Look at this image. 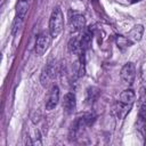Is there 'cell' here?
Returning <instances> with one entry per match:
<instances>
[{
  "mask_svg": "<svg viewBox=\"0 0 146 146\" xmlns=\"http://www.w3.org/2000/svg\"><path fill=\"white\" fill-rule=\"evenodd\" d=\"M64 27V16L59 7H55L49 19V33L51 38H57Z\"/></svg>",
  "mask_w": 146,
  "mask_h": 146,
  "instance_id": "6da1fadb",
  "label": "cell"
},
{
  "mask_svg": "<svg viewBox=\"0 0 146 146\" xmlns=\"http://www.w3.org/2000/svg\"><path fill=\"white\" fill-rule=\"evenodd\" d=\"M50 42H51L50 33H47V32L40 33L39 36L36 38V41H35V52H36V55L42 56L48 50V48L50 46Z\"/></svg>",
  "mask_w": 146,
  "mask_h": 146,
  "instance_id": "7a4b0ae2",
  "label": "cell"
},
{
  "mask_svg": "<svg viewBox=\"0 0 146 146\" xmlns=\"http://www.w3.org/2000/svg\"><path fill=\"white\" fill-rule=\"evenodd\" d=\"M121 79L123 81V83L128 84V86H131L135 78H136V66L133 63L129 62V63H125L123 65V67L121 68Z\"/></svg>",
  "mask_w": 146,
  "mask_h": 146,
  "instance_id": "3957f363",
  "label": "cell"
},
{
  "mask_svg": "<svg viewBox=\"0 0 146 146\" xmlns=\"http://www.w3.org/2000/svg\"><path fill=\"white\" fill-rule=\"evenodd\" d=\"M59 100V88L57 86H52L48 92L47 99H46V108L48 111L54 110Z\"/></svg>",
  "mask_w": 146,
  "mask_h": 146,
  "instance_id": "277c9868",
  "label": "cell"
},
{
  "mask_svg": "<svg viewBox=\"0 0 146 146\" xmlns=\"http://www.w3.org/2000/svg\"><path fill=\"white\" fill-rule=\"evenodd\" d=\"M56 75V66H55V63H49L42 71L41 73V78H40V81H41V84L43 87H47L49 84V82L55 78Z\"/></svg>",
  "mask_w": 146,
  "mask_h": 146,
  "instance_id": "5b68a950",
  "label": "cell"
},
{
  "mask_svg": "<svg viewBox=\"0 0 146 146\" xmlns=\"http://www.w3.org/2000/svg\"><path fill=\"white\" fill-rule=\"evenodd\" d=\"M76 107V98L73 92H67L63 99V108L66 114H72Z\"/></svg>",
  "mask_w": 146,
  "mask_h": 146,
  "instance_id": "8992f818",
  "label": "cell"
},
{
  "mask_svg": "<svg viewBox=\"0 0 146 146\" xmlns=\"http://www.w3.org/2000/svg\"><path fill=\"white\" fill-rule=\"evenodd\" d=\"M86 25V18L84 16L82 15H74L71 17L70 19V23H68V27H70V31L71 32H78V31H81Z\"/></svg>",
  "mask_w": 146,
  "mask_h": 146,
  "instance_id": "52a82bcc",
  "label": "cell"
},
{
  "mask_svg": "<svg viewBox=\"0 0 146 146\" xmlns=\"http://www.w3.org/2000/svg\"><path fill=\"white\" fill-rule=\"evenodd\" d=\"M136 99V94L132 89H125L121 92L120 95V100L122 104H125V105H132L133 102Z\"/></svg>",
  "mask_w": 146,
  "mask_h": 146,
  "instance_id": "ba28073f",
  "label": "cell"
},
{
  "mask_svg": "<svg viewBox=\"0 0 146 146\" xmlns=\"http://www.w3.org/2000/svg\"><path fill=\"white\" fill-rule=\"evenodd\" d=\"M144 34V26L141 24H138V25H135L132 27V30L129 32L128 34V38L132 41V42H138L141 40V36Z\"/></svg>",
  "mask_w": 146,
  "mask_h": 146,
  "instance_id": "9c48e42d",
  "label": "cell"
},
{
  "mask_svg": "<svg viewBox=\"0 0 146 146\" xmlns=\"http://www.w3.org/2000/svg\"><path fill=\"white\" fill-rule=\"evenodd\" d=\"M67 48H68V51L71 54H75V55H79L80 56L83 52V49L81 47V42L78 39H75V38H72L70 40V42L67 44Z\"/></svg>",
  "mask_w": 146,
  "mask_h": 146,
  "instance_id": "30bf717a",
  "label": "cell"
},
{
  "mask_svg": "<svg viewBox=\"0 0 146 146\" xmlns=\"http://www.w3.org/2000/svg\"><path fill=\"white\" fill-rule=\"evenodd\" d=\"M29 9V1H24V0H18L17 5H16V13L18 16L21 17H25V14L27 13Z\"/></svg>",
  "mask_w": 146,
  "mask_h": 146,
  "instance_id": "8fae6325",
  "label": "cell"
},
{
  "mask_svg": "<svg viewBox=\"0 0 146 146\" xmlns=\"http://www.w3.org/2000/svg\"><path fill=\"white\" fill-rule=\"evenodd\" d=\"M133 42L128 38V36H123V35H117L116 36V44L119 48L121 49H124V48H128L132 44Z\"/></svg>",
  "mask_w": 146,
  "mask_h": 146,
  "instance_id": "7c38bea8",
  "label": "cell"
},
{
  "mask_svg": "<svg viewBox=\"0 0 146 146\" xmlns=\"http://www.w3.org/2000/svg\"><path fill=\"white\" fill-rule=\"evenodd\" d=\"M80 42H81V47H82L83 51H84V50H87V49L89 48L90 43H91V33H90L89 31L84 32V34L82 35V38H81Z\"/></svg>",
  "mask_w": 146,
  "mask_h": 146,
  "instance_id": "4fadbf2b",
  "label": "cell"
},
{
  "mask_svg": "<svg viewBox=\"0 0 146 146\" xmlns=\"http://www.w3.org/2000/svg\"><path fill=\"white\" fill-rule=\"evenodd\" d=\"M23 19H24V17H21V16H18V15H16V17H15V19H14V23H13V26H11V33H13V34H15L16 31L22 26Z\"/></svg>",
  "mask_w": 146,
  "mask_h": 146,
  "instance_id": "5bb4252c",
  "label": "cell"
},
{
  "mask_svg": "<svg viewBox=\"0 0 146 146\" xmlns=\"http://www.w3.org/2000/svg\"><path fill=\"white\" fill-rule=\"evenodd\" d=\"M87 100L89 102V103H91V102H94L96 98H97V96H98V89H96V88H89L88 89V91H87Z\"/></svg>",
  "mask_w": 146,
  "mask_h": 146,
  "instance_id": "9a60e30c",
  "label": "cell"
},
{
  "mask_svg": "<svg viewBox=\"0 0 146 146\" xmlns=\"http://www.w3.org/2000/svg\"><path fill=\"white\" fill-rule=\"evenodd\" d=\"M130 3H136V2H139V1H141V0H128Z\"/></svg>",
  "mask_w": 146,
  "mask_h": 146,
  "instance_id": "2e32d148",
  "label": "cell"
},
{
  "mask_svg": "<svg viewBox=\"0 0 146 146\" xmlns=\"http://www.w3.org/2000/svg\"><path fill=\"white\" fill-rule=\"evenodd\" d=\"M24 1H29V2H30V0H24Z\"/></svg>",
  "mask_w": 146,
  "mask_h": 146,
  "instance_id": "e0dca14e",
  "label": "cell"
}]
</instances>
